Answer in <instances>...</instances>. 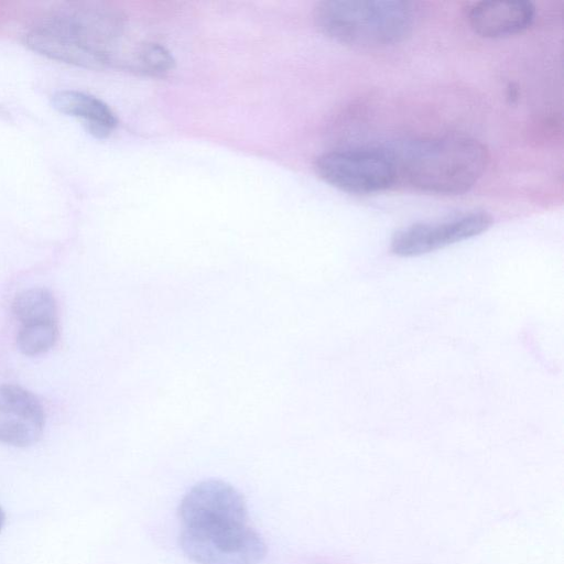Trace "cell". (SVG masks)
I'll list each match as a JSON object with an SVG mask.
<instances>
[{"mask_svg": "<svg viewBox=\"0 0 564 564\" xmlns=\"http://www.w3.org/2000/svg\"><path fill=\"white\" fill-rule=\"evenodd\" d=\"M44 412L39 400L17 386L0 387V442L29 446L42 435Z\"/></svg>", "mask_w": 564, "mask_h": 564, "instance_id": "obj_8", "label": "cell"}, {"mask_svg": "<svg viewBox=\"0 0 564 564\" xmlns=\"http://www.w3.org/2000/svg\"><path fill=\"white\" fill-rule=\"evenodd\" d=\"M135 64L139 70L163 76L174 68V57L170 51L158 43L143 44L137 52Z\"/></svg>", "mask_w": 564, "mask_h": 564, "instance_id": "obj_13", "label": "cell"}, {"mask_svg": "<svg viewBox=\"0 0 564 564\" xmlns=\"http://www.w3.org/2000/svg\"><path fill=\"white\" fill-rule=\"evenodd\" d=\"M56 338V322L26 323L18 333L17 345L24 355L35 356L50 350Z\"/></svg>", "mask_w": 564, "mask_h": 564, "instance_id": "obj_12", "label": "cell"}, {"mask_svg": "<svg viewBox=\"0 0 564 564\" xmlns=\"http://www.w3.org/2000/svg\"><path fill=\"white\" fill-rule=\"evenodd\" d=\"M59 112L84 120L89 133L97 138L108 137L117 127L115 112L99 98L73 89L58 90L51 99Z\"/></svg>", "mask_w": 564, "mask_h": 564, "instance_id": "obj_10", "label": "cell"}, {"mask_svg": "<svg viewBox=\"0 0 564 564\" xmlns=\"http://www.w3.org/2000/svg\"><path fill=\"white\" fill-rule=\"evenodd\" d=\"M13 313L22 324L56 322V303L53 294L43 288H32L19 293L13 301Z\"/></svg>", "mask_w": 564, "mask_h": 564, "instance_id": "obj_11", "label": "cell"}, {"mask_svg": "<svg viewBox=\"0 0 564 564\" xmlns=\"http://www.w3.org/2000/svg\"><path fill=\"white\" fill-rule=\"evenodd\" d=\"M180 545L197 564H259L267 546L249 523L205 530L182 529Z\"/></svg>", "mask_w": 564, "mask_h": 564, "instance_id": "obj_5", "label": "cell"}, {"mask_svg": "<svg viewBox=\"0 0 564 564\" xmlns=\"http://www.w3.org/2000/svg\"><path fill=\"white\" fill-rule=\"evenodd\" d=\"M412 3L401 0H326L315 9L321 32L357 48H380L403 41L414 25Z\"/></svg>", "mask_w": 564, "mask_h": 564, "instance_id": "obj_3", "label": "cell"}, {"mask_svg": "<svg viewBox=\"0 0 564 564\" xmlns=\"http://www.w3.org/2000/svg\"><path fill=\"white\" fill-rule=\"evenodd\" d=\"M182 529L203 530L248 524V508L243 496L230 484L203 480L193 486L178 507Z\"/></svg>", "mask_w": 564, "mask_h": 564, "instance_id": "obj_6", "label": "cell"}, {"mask_svg": "<svg viewBox=\"0 0 564 564\" xmlns=\"http://www.w3.org/2000/svg\"><path fill=\"white\" fill-rule=\"evenodd\" d=\"M391 151L398 174L415 188L442 195L468 192L489 162L486 147L464 135L415 140Z\"/></svg>", "mask_w": 564, "mask_h": 564, "instance_id": "obj_2", "label": "cell"}, {"mask_svg": "<svg viewBox=\"0 0 564 564\" xmlns=\"http://www.w3.org/2000/svg\"><path fill=\"white\" fill-rule=\"evenodd\" d=\"M3 522H4V513L0 507V531L2 529Z\"/></svg>", "mask_w": 564, "mask_h": 564, "instance_id": "obj_14", "label": "cell"}, {"mask_svg": "<svg viewBox=\"0 0 564 564\" xmlns=\"http://www.w3.org/2000/svg\"><path fill=\"white\" fill-rule=\"evenodd\" d=\"M492 217L475 210L442 221L416 223L398 230L391 251L400 257H416L467 240L486 231Z\"/></svg>", "mask_w": 564, "mask_h": 564, "instance_id": "obj_7", "label": "cell"}, {"mask_svg": "<svg viewBox=\"0 0 564 564\" xmlns=\"http://www.w3.org/2000/svg\"><path fill=\"white\" fill-rule=\"evenodd\" d=\"M535 19L530 1H480L468 12L475 33L487 39H501L527 30Z\"/></svg>", "mask_w": 564, "mask_h": 564, "instance_id": "obj_9", "label": "cell"}, {"mask_svg": "<svg viewBox=\"0 0 564 564\" xmlns=\"http://www.w3.org/2000/svg\"><path fill=\"white\" fill-rule=\"evenodd\" d=\"M123 29L111 8L76 2L63 6L32 25L24 43L47 57L86 68H102Z\"/></svg>", "mask_w": 564, "mask_h": 564, "instance_id": "obj_1", "label": "cell"}, {"mask_svg": "<svg viewBox=\"0 0 564 564\" xmlns=\"http://www.w3.org/2000/svg\"><path fill=\"white\" fill-rule=\"evenodd\" d=\"M315 170L327 184L351 194H372L389 188L398 176L391 150L340 149L321 154Z\"/></svg>", "mask_w": 564, "mask_h": 564, "instance_id": "obj_4", "label": "cell"}]
</instances>
